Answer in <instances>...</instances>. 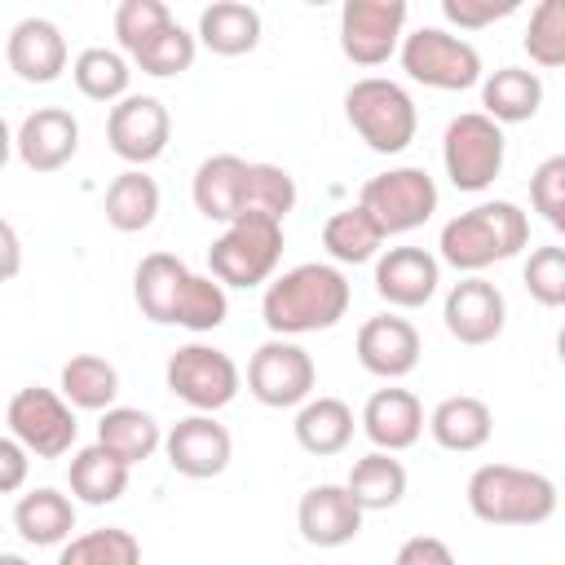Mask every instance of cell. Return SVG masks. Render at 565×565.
<instances>
[{
	"label": "cell",
	"mask_w": 565,
	"mask_h": 565,
	"mask_svg": "<svg viewBox=\"0 0 565 565\" xmlns=\"http://www.w3.org/2000/svg\"><path fill=\"white\" fill-rule=\"evenodd\" d=\"M66 481H71V494H75L79 503L106 508V503H115V499L128 490V463H119L110 450H102V446L93 441V446L75 450Z\"/></svg>",
	"instance_id": "32"
},
{
	"label": "cell",
	"mask_w": 565,
	"mask_h": 565,
	"mask_svg": "<svg viewBox=\"0 0 565 565\" xmlns=\"http://www.w3.org/2000/svg\"><path fill=\"white\" fill-rule=\"evenodd\" d=\"M97 446L110 450L119 463L132 468V463L150 459V455L163 446V433H159L154 415H146L141 406H110V411H102Z\"/></svg>",
	"instance_id": "28"
},
{
	"label": "cell",
	"mask_w": 565,
	"mask_h": 565,
	"mask_svg": "<svg viewBox=\"0 0 565 565\" xmlns=\"http://www.w3.org/2000/svg\"><path fill=\"white\" fill-rule=\"evenodd\" d=\"M199 44L216 57H243L260 44V13L243 0H216L199 13Z\"/></svg>",
	"instance_id": "27"
},
{
	"label": "cell",
	"mask_w": 565,
	"mask_h": 565,
	"mask_svg": "<svg viewBox=\"0 0 565 565\" xmlns=\"http://www.w3.org/2000/svg\"><path fill=\"white\" fill-rule=\"evenodd\" d=\"M406 26V0H344L340 9V53L353 66H384Z\"/></svg>",
	"instance_id": "12"
},
{
	"label": "cell",
	"mask_w": 565,
	"mask_h": 565,
	"mask_svg": "<svg viewBox=\"0 0 565 565\" xmlns=\"http://www.w3.org/2000/svg\"><path fill=\"white\" fill-rule=\"evenodd\" d=\"M13 530H18L22 543H31V547H57V543H66L71 530H75V503H71L62 490L40 486V490H31V494L18 499V508H13Z\"/></svg>",
	"instance_id": "26"
},
{
	"label": "cell",
	"mask_w": 565,
	"mask_h": 565,
	"mask_svg": "<svg viewBox=\"0 0 565 565\" xmlns=\"http://www.w3.org/2000/svg\"><path fill=\"white\" fill-rule=\"evenodd\" d=\"M296 525H300V539L313 547H344L362 530V508L353 503V494L344 486L322 481V486H309L300 494Z\"/></svg>",
	"instance_id": "18"
},
{
	"label": "cell",
	"mask_w": 565,
	"mask_h": 565,
	"mask_svg": "<svg viewBox=\"0 0 565 565\" xmlns=\"http://www.w3.org/2000/svg\"><path fill=\"white\" fill-rule=\"evenodd\" d=\"M358 362L362 371L380 375V380H402L419 366V331L415 322L397 318V313H380V318H366L358 327Z\"/></svg>",
	"instance_id": "17"
},
{
	"label": "cell",
	"mask_w": 565,
	"mask_h": 565,
	"mask_svg": "<svg viewBox=\"0 0 565 565\" xmlns=\"http://www.w3.org/2000/svg\"><path fill=\"white\" fill-rule=\"evenodd\" d=\"M380 243H384L380 225H375L358 203L331 212L327 225H322V247H327V256H331L335 265H366V260L380 256Z\"/></svg>",
	"instance_id": "34"
},
{
	"label": "cell",
	"mask_w": 565,
	"mask_h": 565,
	"mask_svg": "<svg viewBox=\"0 0 565 565\" xmlns=\"http://www.w3.org/2000/svg\"><path fill=\"white\" fill-rule=\"evenodd\" d=\"M344 490L353 494V503H358L362 512H388V508H397L402 494H406V468H402V459H393V455H384V450H371V455H362V459L349 468Z\"/></svg>",
	"instance_id": "30"
},
{
	"label": "cell",
	"mask_w": 565,
	"mask_h": 565,
	"mask_svg": "<svg viewBox=\"0 0 565 565\" xmlns=\"http://www.w3.org/2000/svg\"><path fill=\"white\" fill-rule=\"evenodd\" d=\"M296 207V177L278 163H247V212L282 221Z\"/></svg>",
	"instance_id": "40"
},
{
	"label": "cell",
	"mask_w": 565,
	"mask_h": 565,
	"mask_svg": "<svg viewBox=\"0 0 565 565\" xmlns=\"http://www.w3.org/2000/svg\"><path fill=\"white\" fill-rule=\"evenodd\" d=\"M26 472H31V455L13 437H0V494L22 490L26 486Z\"/></svg>",
	"instance_id": "46"
},
{
	"label": "cell",
	"mask_w": 565,
	"mask_h": 565,
	"mask_svg": "<svg viewBox=\"0 0 565 565\" xmlns=\"http://www.w3.org/2000/svg\"><path fill=\"white\" fill-rule=\"evenodd\" d=\"M428 433L441 450H455V455H472L490 441L494 433V415L481 397L472 393H455V397H441L428 415Z\"/></svg>",
	"instance_id": "23"
},
{
	"label": "cell",
	"mask_w": 565,
	"mask_h": 565,
	"mask_svg": "<svg viewBox=\"0 0 565 565\" xmlns=\"http://www.w3.org/2000/svg\"><path fill=\"white\" fill-rule=\"evenodd\" d=\"M481 106H486L481 115L494 119L499 128L525 124L543 106V79L534 71H521V66H499L494 75L481 79Z\"/></svg>",
	"instance_id": "25"
},
{
	"label": "cell",
	"mask_w": 565,
	"mask_h": 565,
	"mask_svg": "<svg viewBox=\"0 0 565 565\" xmlns=\"http://www.w3.org/2000/svg\"><path fill=\"white\" fill-rule=\"evenodd\" d=\"M503 154H508L503 128L494 119H486L481 110L455 115L441 132V163H446V177L455 190L477 194V190L494 185V177L503 172Z\"/></svg>",
	"instance_id": "7"
},
{
	"label": "cell",
	"mask_w": 565,
	"mask_h": 565,
	"mask_svg": "<svg viewBox=\"0 0 565 565\" xmlns=\"http://www.w3.org/2000/svg\"><path fill=\"white\" fill-rule=\"evenodd\" d=\"M154 216H159V181L146 177L141 168L119 172L110 181V190H106V221H110V230L141 234V230L154 225Z\"/></svg>",
	"instance_id": "31"
},
{
	"label": "cell",
	"mask_w": 565,
	"mask_h": 565,
	"mask_svg": "<svg viewBox=\"0 0 565 565\" xmlns=\"http://www.w3.org/2000/svg\"><path fill=\"white\" fill-rule=\"evenodd\" d=\"M4 57H9V71L22 84H53L66 71V40H62L57 22H49V18H22L9 31Z\"/></svg>",
	"instance_id": "20"
},
{
	"label": "cell",
	"mask_w": 565,
	"mask_h": 565,
	"mask_svg": "<svg viewBox=\"0 0 565 565\" xmlns=\"http://www.w3.org/2000/svg\"><path fill=\"white\" fill-rule=\"evenodd\" d=\"M185 278H190V265L181 256H172V252L141 256V265L132 274V300H137V309L150 322L172 327V309H177V296H181Z\"/></svg>",
	"instance_id": "24"
},
{
	"label": "cell",
	"mask_w": 565,
	"mask_h": 565,
	"mask_svg": "<svg viewBox=\"0 0 565 565\" xmlns=\"http://www.w3.org/2000/svg\"><path fill=\"white\" fill-rule=\"evenodd\" d=\"M0 565H31L26 556H13V552H0Z\"/></svg>",
	"instance_id": "49"
},
{
	"label": "cell",
	"mask_w": 565,
	"mask_h": 565,
	"mask_svg": "<svg viewBox=\"0 0 565 565\" xmlns=\"http://www.w3.org/2000/svg\"><path fill=\"white\" fill-rule=\"evenodd\" d=\"M230 313V296L225 287L212 278V274H194L185 278L181 296H177V309H172V327H185V331H216Z\"/></svg>",
	"instance_id": "37"
},
{
	"label": "cell",
	"mask_w": 565,
	"mask_h": 565,
	"mask_svg": "<svg viewBox=\"0 0 565 565\" xmlns=\"http://www.w3.org/2000/svg\"><path fill=\"white\" fill-rule=\"evenodd\" d=\"M57 565H141V543L124 525L88 530L62 543Z\"/></svg>",
	"instance_id": "36"
},
{
	"label": "cell",
	"mask_w": 565,
	"mask_h": 565,
	"mask_svg": "<svg viewBox=\"0 0 565 565\" xmlns=\"http://www.w3.org/2000/svg\"><path fill=\"white\" fill-rule=\"evenodd\" d=\"M521 278H525V291L543 309H561L565 305V247H534Z\"/></svg>",
	"instance_id": "42"
},
{
	"label": "cell",
	"mask_w": 565,
	"mask_h": 565,
	"mask_svg": "<svg viewBox=\"0 0 565 565\" xmlns=\"http://www.w3.org/2000/svg\"><path fill=\"white\" fill-rule=\"evenodd\" d=\"M168 393L181 397L185 406H194V415H212L221 406H230L243 388V375L234 366V358L216 344H181L168 366H163Z\"/></svg>",
	"instance_id": "8"
},
{
	"label": "cell",
	"mask_w": 565,
	"mask_h": 565,
	"mask_svg": "<svg viewBox=\"0 0 565 565\" xmlns=\"http://www.w3.org/2000/svg\"><path fill=\"white\" fill-rule=\"evenodd\" d=\"M194 207L199 216L207 221H238L247 212V159L238 154H207L199 168H194Z\"/></svg>",
	"instance_id": "22"
},
{
	"label": "cell",
	"mask_w": 565,
	"mask_h": 565,
	"mask_svg": "<svg viewBox=\"0 0 565 565\" xmlns=\"http://www.w3.org/2000/svg\"><path fill=\"white\" fill-rule=\"evenodd\" d=\"M441 282V260L424 247H388L375 260V291L393 309H419L437 296Z\"/></svg>",
	"instance_id": "19"
},
{
	"label": "cell",
	"mask_w": 565,
	"mask_h": 565,
	"mask_svg": "<svg viewBox=\"0 0 565 565\" xmlns=\"http://www.w3.org/2000/svg\"><path fill=\"white\" fill-rule=\"evenodd\" d=\"M168 137H172V115L150 93H128L106 115V141H110V150L124 163H132V168L154 163L168 150Z\"/></svg>",
	"instance_id": "13"
},
{
	"label": "cell",
	"mask_w": 565,
	"mask_h": 565,
	"mask_svg": "<svg viewBox=\"0 0 565 565\" xmlns=\"http://www.w3.org/2000/svg\"><path fill=\"white\" fill-rule=\"evenodd\" d=\"M530 243V221L512 199L477 203L441 225V260L459 274H481L494 260H512Z\"/></svg>",
	"instance_id": "2"
},
{
	"label": "cell",
	"mask_w": 565,
	"mask_h": 565,
	"mask_svg": "<svg viewBox=\"0 0 565 565\" xmlns=\"http://www.w3.org/2000/svg\"><path fill=\"white\" fill-rule=\"evenodd\" d=\"M282 256V221L265 212H243L207 247V269L221 287H260L274 278Z\"/></svg>",
	"instance_id": "4"
},
{
	"label": "cell",
	"mask_w": 565,
	"mask_h": 565,
	"mask_svg": "<svg viewBox=\"0 0 565 565\" xmlns=\"http://www.w3.org/2000/svg\"><path fill=\"white\" fill-rule=\"evenodd\" d=\"M525 53L543 71H556L565 62V0H539L525 31Z\"/></svg>",
	"instance_id": "39"
},
{
	"label": "cell",
	"mask_w": 565,
	"mask_h": 565,
	"mask_svg": "<svg viewBox=\"0 0 565 565\" xmlns=\"http://www.w3.org/2000/svg\"><path fill=\"white\" fill-rule=\"evenodd\" d=\"M13 150L31 172H57L79 150V119L62 106H40L13 132Z\"/></svg>",
	"instance_id": "16"
},
{
	"label": "cell",
	"mask_w": 565,
	"mask_h": 565,
	"mask_svg": "<svg viewBox=\"0 0 565 565\" xmlns=\"http://www.w3.org/2000/svg\"><path fill=\"white\" fill-rule=\"evenodd\" d=\"M393 565H455V552L433 534H415V539H406L397 547Z\"/></svg>",
	"instance_id": "45"
},
{
	"label": "cell",
	"mask_w": 565,
	"mask_h": 565,
	"mask_svg": "<svg viewBox=\"0 0 565 565\" xmlns=\"http://www.w3.org/2000/svg\"><path fill=\"white\" fill-rule=\"evenodd\" d=\"M344 119L375 154H402L419 128L411 93L380 75H366L344 93Z\"/></svg>",
	"instance_id": "5"
},
{
	"label": "cell",
	"mask_w": 565,
	"mask_h": 565,
	"mask_svg": "<svg viewBox=\"0 0 565 565\" xmlns=\"http://www.w3.org/2000/svg\"><path fill=\"white\" fill-rule=\"evenodd\" d=\"M353 287L349 278L327 265V260H305L278 278H269L260 296V318L278 340L309 335V331H331L349 313Z\"/></svg>",
	"instance_id": "1"
},
{
	"label": "cell",
	"mask_w": 565,
	"mask_h": 565,
	"mask_svg": "<svg viewBox=\"0 0 565 565\" xmlns=\"http://www.w3.org/2000/svg\"><path fill=\"white\" fill-rule=\"evenodd\" d=\"M468 508L486 525H543L556 512V481L516 463H481L468 477Z\"/></svg>",
	"instance_id": "3"
},
{
	"label": "cell",
	"mask_w": 565,
	"mask_h": 565,
	"mask_svg": "<svg viewBox=\"0 0 565 565\" xmlns=\"http://www.w3.org/2000/svg\"><path fill=\"white\" fill-rule=\"evenodd\" d=\"M521 0H441V18L455 22L459 31H481L499 18H512Z\"/></svg>",
	"instance_id": "44"
},
{
	"label": "cell",
	"mask_w": 565,
	"mask_h": 565,
	"mask_svg": "<svg viewBox=\"0 0 565 565\" xmlns=\"http://www.w3.org/2000/svg\"><path fill=\"white\" fill-rule=\"evenodd\" d=\"M9 154H13V132H9V124H4V115H0V168L9 163Z\"/></svg>",
	"instance_id": "48"
},
{
	"label": "cell",
	"mask_w": 565,
	"mask_h": 565,
	"mask_svg": "<svg viewBox=\"0 0 565 565\" xmlns=\"http://www.w3.org/2000/svg\"><path fill=\"white\" fill-rule=\"evenodd\" d=\"M22 274V238H18V230L0 216V282H9V278H18Z\"/></svg>",
	"instance_id": "47"
},
{
	"label": "cell",
	"mask_w": 565,
	"mask_h": 565,
	"mask_svg": "<svg viewBox=\"0 0 565 565\" xmlns=\"http://www.w3.org/2000/svg\"><path fill=\"white\" fill-rule=\"evenodd\" d=\"M119 393V371L115 362L97 358V353H75L62 366V402L71 411H110Z\"/></svg>",
	"instance_id": "33"
},
{
	"label": "cell",
	"mask_w": 565,
	"mask_h": 565,
	"mask_svg": "<svg viewBox=\"0 0 565 565\" xmlns=\"http://www.w3.org/2000/svg\"><path fill=\"white\" fill-rule=\"evenodd\" d=\"M530 203L534 212L552 225V230H565V154H552L534 168L530 177Z\"/></svg>",
	"instance_id": "43"
},
{
	"label": "cell",
	"mask_w": 565,
	"mask_h": 565,
	"mask_svg": "<svg viewBox=\"0 0 565 565\" xmlns=\"http://www.w3.org/2000/svg\"><path fill=\"white\" fill-rule=\"evenodd\" d=\"M172 22L168 4L163 0H124L115 9V35H119V49L132 57L146 40H154L163 26Z\"/></svg>",
	"instance_id": "41"
},
{
	"label": "cell",
	"mask_w": 565,
	"mask_h": 565,
	"mask_svg": "<svg viewBox=\"0 0 565 565\" xmlns=\"http://www.w3.org/2000/svg\"><path fill=\"white\" fill-rule=\"evenodd\" d=\"M441 322L446 331L468 344V349H481V344H494L508 327V300L494 282H486L481 274H468L459 278L450 291H446V305H441Z\"/></svg>",
	"instance_id": "14"
},
{
	"label": "cell",
	"mask_w": 565,
	"mask_h": 565,
	"mask_svg": "<svg viewBox=\"0 0 565 565\" xmlns=\"http://www.w3.org/2000/svg\"><path fill=\"white\" fill-rule=\"evenodd\" d=\"M194 53H199L194 35H190L181 22H168L154 40H146V44L132 53V62H137L146 75H154V79H172V75H181V71L194 66Z\"/></svg>",
	"instance_id": "38"
},
{
	"label": "cell",
	"mask_w": 565,
	"mask_h": 565,
	"mask_svg": "<svg viewBox=\"0 0 565 565\" xmlns=\"http://www.w3.org/2000/svg\"><path fill=\"white\" fill-rule=\"evenodd\" d=\"M71 79H75V88H79L88 102L115 106L119 97H128L132 66H128V57L115 53V49H84V53L71 62Z\"/></svg>",
	"instance_id": "35"
},
{
	"label": "cell",
	"mask_w": 565,
	"mask_h": 565,
	"mask_svg": "<svg viewBox=\"0 0 565 565\" xmlns=\"http://www.w3.org/2000/svg\"><path fill=\"white\" fill-rule=\"evenodd\" d=\"M296 441L300 450L309 455H340L349 441H353V411L349 402L340 397H309L300 411H296Z\"/></svg>",
	"instance_id": "29"
},
{
	"label": "cell",
	"mask_w": 565,
	"mask_h": 565,
	"mask_svg": "<svg viewBox=\"0 0 565 565\" xmlns=\"http://www.w3.org/2000/svg\"><path fill=\"white\" fill-rule=\"evenodd\" d=\"M358 207L380 225L384 238L388 234H411L437 212V185L424 168H388V172H375L362 185Z\"/></svg>",
	"instance_id": "9"
},
{
	"label": "cell",
	"mask_w": 565,
	"mask_h": 565,
	"mask_svg": "<svg viewBox=\"0 0 565 565\" xmlns=\"http://www.w3.org/2000/svg\"><path fill=\"white\" fill-rule=\"evenodd\" d=\"M397 53H402V71L424 88L463 93V88L481 84V53L441 26H419V31L402 35Z\"/></svg>",
	"instance_id": "6"
},
{
	"label": "cell",
	"mask_w": 565,
	"mask_h": 565,
	"mask_svg": "<svg viewBox=\"0 0 565 565\" xmlns=\"http://www.w3.org/2000/svg\"><path fill=\"white\" fill-rule=\"evenodd\" d=\"M313 358L296 344V340H265L252 362H247V393L260 406L287 411V406H305L313 393Z\"/></svg>",
	"instance_id": "11"
},
{
	"label": "cell",
	"mask_w": 565,
	"mask_h": 565,
	"mask_svg": "<svg viewBox=\"0 0 565 565\" xmlns=\"http://www.w3.org/2000/svg\"><path fill=\"white\" fill-rule=\"evenodd\" d=\"M362 433L371 437L375 450L397 455L411 450L424 433V406L411 388H375L362 406Z\"/></svg>",
	"instance_id": "21"
},
{
	"label": "cell",
	"mask_w": 565,
	"mask_h": 565,
	"mask_svg": "<svg viewBox=\"0 0 565 565\" xmlns=\"http://www.w3.org/2000/svg\"><path fill=\"white\" fill-rule=\"evenodd\" d=\"M4 419H9L13 441H18L26 455H35V459H62V455L75 446V433H79L75 411L62 402V393L40 388V384L18 388Z\"/></svg>",
	"instance_id": "10"
},
{
	"label": "cell",
	"mask_w": 565,
	"mask_h": 565,
	"mask_svg": "<svg viewBox=\"0 0 565 565\" xmlns=\"http://www.w3.org/2000/svg\"><path fill=\"white\" fill-rule=\"evenodd\" d=\"M163 455H168L172 472H181L190 481H207V477H221L230 468L234 437L212 415H185L163 433Z\"/></svg>",
	"instance_id": "15"
}]
</instances>
